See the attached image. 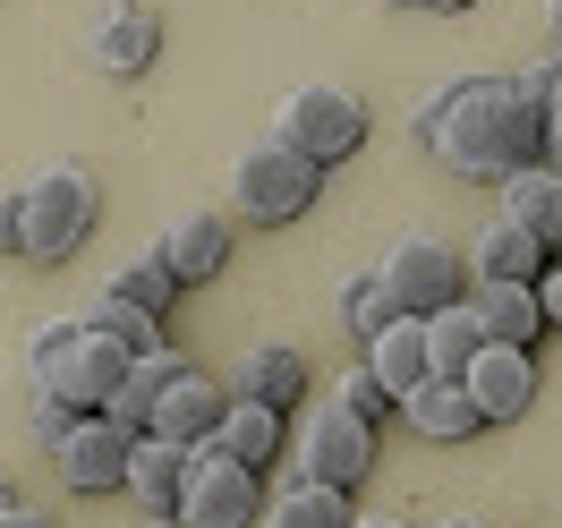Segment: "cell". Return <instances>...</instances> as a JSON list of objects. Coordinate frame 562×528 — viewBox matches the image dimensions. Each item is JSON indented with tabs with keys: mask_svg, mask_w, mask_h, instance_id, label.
Wrapping results in <instances>:
<instances>
[{
	"mask_svg": "<svg viewBox=\"0 0 562 528\" xmlns=\"http://www.w3.org/2000/svg\"><path fill=\"white\" fill-rule=\"evenodd\" d=\"M435 154L460 179H494V188L512 171H528V162H546V103H537V86L528 77H460L452 111L435 128Z\"/></svg>",
	"mask_w": 562,
	"mask_h": 528,
	"instance_id": "obj_1",
	"label": "cell"
},
{
	"mask_svg": "<svg viewBox=\"0 0 562 528\" xmlns=\"http://www.w3.org/2000/svg\"><path fill=\"white\" fill-rule=\"evenodd\" d=\"M94 213H103V188H94V171L86 162H52V171L26 188V265H69L77 247H86V231H94Z\"/></svg>",
	"mask_w": 562,
	"mask_h": 528,
	"instance_id": "obj_2",
	"label": "cell"
},
{
	"mask_svg": "<svg viewBox=\"0 0 562 528\" xmlns=\"http://www.w3.org/2000/svg\"><path fill=\"white\" fill-rule=\"evenodd\" d=\"M375 273H384L392 307H401V316H418V324L469 299V256H460L452 239H435V231H409V239H392Z\"/></svg>",
	"mask_w": 562,
	"mask_h": 528,
	"instance_id": "obj_3",
	"label": "cell"
},
{
	"mask_svg": "<svg viewBox=\"0 0 562 528\" xmlns=\"http://www.w3.org/2000/svg\"><path fill=\"white\" fill-rule=\"evenodd\" d=\"M316 179H324V162H307L299 145H281V137H256L231 162V196H239V213L247 222H299V213L316 205Z\"/></svg>",
	"mask_w": 562,
	"mask_h": 528,
	"instance_id": "obj_4",
	"label": "cell"
},
{
	"mask_svg": "<svg viewBox=\"0 0 562 528\" xmlns=\"http://www.w3.org/2000/svg\"><path fill=\"white\" fill-rule=\"evenodd\" d=\"M273 137L299 145L307 162H350L358 145H367V103H358L350 86H299V94H281Z\"/></svg>",
	"mask_w": 562,
	"mask_h": 528,
	"instance_id": "obj_5",
	"label": "cell"
},
{
	"mask_svg": "<svg viewBox=\"0 0 562 528\" xmlns=\"http://www.w3.org/2000/svg\"><path fill=\"white\" fill-rule=\"evenodd\" d=\"M171 520L179 528H247V520H265V486H256V469H239L222 443H196Z\"/></svg>",
	"mask_w": 562,
	"mask_h": 528,
	"instance_id": "obj_6",
	"label": "cell"
},
{
	"mask_svg": "<svg viewBox=\"0 0 562 528\" xmlns=\"http://www.w3.org/2000/svg\"><path fill=\"white\" fill-rule=\"evenodd\" d=\"M128 367H137V358L120 350V341H103V333H86V324H77V341H69V350L52 358V367H35V392L69 401L77 418H103V401L128 384Z\"/></svg>",
	"mask_w": 562,
	"mask_h": 528,
	"instance_id": "obj_7",
	"label": "cell"
},
{
	"mask_svg": "<svg viewBox=\"0 0 562 528\" xmlns=\"http://www.w3.org/2000/svg\"><path fill=\"white\" fill-rule=\"evenodd\" d=\"M367 460H375V426L358 418V409H341V401L307 409V426H299V478L350 494L358 478H367Z\"/></svg>",
	"mask_w": 562,
	"mask_h": 528,
	"instance_id": "obj_8",
	"label": "cell"
},
{
	"mask_svg": "<svg viewBox=\"0 0 562 528\" xmlns=\"http://www.w3.org/2000/svg\"><path fill=\"white\" fill-rule=\"evenodd\" d=\"M128 452H137V435H120L111 418H77L69 435H60L52 469H60L77 494H111V486H128Z\"/></svg>",
	"mask_w": 562,
	"mask_h": 528,
	"instance_id": "obj_9",
	"label": "cell"
},
{
	"mask_svg": "<svg viewBox=\"0 0 562 528\" xmlns=\"http://www.w3.org/2000/svg\"><path fill=\"white\" fill-rule=\"evenodd\" d=\"M460 392L477 401V418H486V426H512V418H528V401H537V358H528V350H503V341H486V350L469 358Z\"/></svg>",
	"mask_w": 562,
	"mask_h": 528,
	"instance_id": "obj_10",
	"label": "cell"
},
{
	"mask_svg": "<svg viewBox=\"0 0 562 528\" xmlns=\"http://www.w3.org/2000/svg\"><path fill=\"white\" fill-rule=\"evenodd\" d=\"M222 409H231V392L213 384V375H196V367H188V375H179V384L154 401V435L196 452V443H213V435H222Z\"/></svg>",
	"mask_w": 562,
	"mask_h": 528,
	"instance_id": "obj_11",
	"label": "cell"
},
{
	"mask_svg": "<svg viewBox=\"0 0 562 528\" xmlns=\"http://www.w3.org/2000/svg\"><path fill=\"white\" fill-rule=\"evenodd\" d=\"M469 316H477V333L503 341V350H537V333H546L537 282H469Z\"/></svg>",
	"mask_w": 562,
	"mask_h": 528,
	"instance_id": "obj_12",
	"label": "cell"
},
{
	"mask_svg": "<svg viewBox=\"0 0 562 528\" xmlns=\"http://www.w3.org/2000/svg\"><path fill=\"white\" fill-rule=\"evenodd\" d=\"M154 52H162V18H154L145 0H111L103 26H94V69L103 77H137Z\"/></svg>",
	"mask_w": 562,
	"mask_h": 528,
	"instance_id": "obj_13",
	"label": "cell"
},
{
	"mask_svg": "<svg viewBox=\"0 0 562 528\" xmlns=\"http://www.w3.org/2000/svg\"><path fill=\"white\" fill-rule=\"evenodd\" d=\"M546 265H554V256L528 239L520 222H503V213H494L486 231L469 239V282H537Z\"/></svg>",
	"mask_w": 562,
	"mask_h": 528,
	"instance_id": "obj_14",
	"label": "cell"
},
{
	"mask_svg": "<svg viewBox=\"0 0 562 528\" xmlns=\"http://www.w3.org/2000/svg\"><path fill=\"white\" fill-rule=\"evenodd\" d=\"M503 222H520L546 256H562V179L546 171V162L512 171V179H503Z\"/></svg>",
	"mask_w": 562,
	"mask_h": 528,
	"instance_id": "obj_15",
	"label": "cell"
},
{
	"mask_svg": "<svg viewBox=\"0 0 562 528\" xmlns=\"http://www.w3.org/2000/svg\"><path fill=\"white\" fill-rule=\"evenodd\" d=\"M222 256H231V222H222V213H179L171 231H162V265L179 273V290H188V282H213V273H222Z\"/></svg>",
	"mask_w": 562,
	"mask_h": 528,
	"instance_id": "obj_16",
	"label": "cell"
},
{
	"mask_svg": "<svg viewBox=\"0 0 562 528\" xmlns=\"http://www.w3.org/2000/svg\"><path fill=\"white\" fill-rule=\"evenodd\" d=\"M401 418L418 426L426 443H460V435H486V418H477V401L460 384H443V375H426L409 401H401Z\"/></svg>",
	"mask_w": 562,
	"mask_h": 528,
	"instance_id": "obj_17",
	"label": "cell"
},
{
	"mask_svg": "<svg viewBox=\"0 0 562 528\" xmlns=\"http://www.w3.org/2000/svg\"><path fill=\"white\" fill-rule=\"evenodd\" d=\"M307 392V358L290 350V341H265V350L239 358V384H231V401H265V409H290Z\"/></svg>",
	"mask_w": 562,
	"mask_h": 528,
	"instance_id": "obj_18",
	"label": "cell"
},
{
	"mask_svg": "<svg viewBox=\"0 0 562 528\" xmlns=\"http://www.w3.org/2000/svg\"><path fill=\"white\" fill-rule=\"evenodd\" d=\"M367 367H375V384L392 392V401H409V392L426 384V324L418 316H392L375 341H367Z\"/></svg>",
	"mask_w": 562,
	"mask_h": 528,
	"instance_id": "obj_19",
	"label": "cell"
},
{
	"mask_svg": "<svg viewBox=\"0 0 562 528\" xmlns=\"http://www.w3.org/2000/svg\"><path fill=\"white\" fill-rule=\"evenodd\" d=\"M179 486H188V443L145 435L137 452H128V494H137V512H179Z\"/></svg>",
	"mask_w": 562,
	"mask_h": 528,
	"instance_id": "obj_20",
	"label": "cell"
},
{
	"mask_svg": "<svg viewBox=\"0 0 562 528\" xmlns=\"http://www.w3.org/2000/svg\"><path fill=\"white\" fill-rule=\"evenodd\" d=\"M213 443L239 460V469H273V460H281V409H265V401H231Z\"/></svg>",
	"mask_w": 562,
	"mask_h": 528,
	"instance_id": "obj_21",
	"label": "cell"
},
{
	"mask_svg": "<svg viewBox=\"0 0 562 528\" xmlns=\"http://www.w3.org/2000/svg\"><path fill=\"white\" fill-rule=\"evenodd\" d=\"M265 528H350V494L316 486V478H290V486L265 503Z\"/></svg>",
	"mask_w": 562,
	"mask_h": 528,
	"instance_id": "obj_22",
	"label": "cell"
},
{
	"mask_svg": "<svg viewBox=\"0 0 562 528\" xmlns=\"http://www.w3.org/2000/svg\"><path fill=\"white\" fill-rule=\"evenodd\" d=\"M477 350H486V333H477V316H469V299H460V307H443V316H426V375L460 384Z\"/></svg>",
	"mask_w": 562,
	"mask_h": 528,
	"instance_id": "obj_23",
	"label": "cell"
},
{
	"mask_svg": "<svg viewBox=\"0 0 562 528\" xmlns=\"http://www.w3.org/2000/svg\"><path fill=\"white\" fill-rule=\"evenodd\" d=\"M77 324H86V333H103V341H120L128 358L162 350V316H145V307L111 299V290H103V299H86V316H77Z\"/></svg>",
	"mask_w": 562,
	"mask_h": 528,
	"instance_id": "obj_24",
	"label": "cell"
},
{
	"mask_svg": "<svg viewBox=\"0 0 562 528\" xmlns=\"http://www.w3.org/2000/svg\"><path fill=\"white\" fill-rule=\"evenodd\" d=\"M103 290H111V299H128V307H145V316H171L179 273L162 265V247H154V256H128V265H120V273H111Z\"/></svg>",
	"mask_w": 562,
	"mask_h": 528,
	"instance_id": "obj_25",
	"label": "cell"
},
{
	"mask_svg": "<svg viewBox=\"0 0 562 528\" xmlns=\"http://www.w3.org/2000/svg\"><path fill=\"white\" fill-rule=\"evenodd\" d=\"M392 316H401V307H392V290H384V273H375V265L341 282V324H350L358 341H375V333H384Z\"/></svg>",
	"mask_w": 562,
	"mask_h": 528,
	"instance_id": "obj_26",
	"label": "cell"
},
{
	"mask_svg": "<svg viewBox=\"0 0 562 528\" xmlns=\"http://www.w3.org/2000/svg\"><path fill=\"white\" fill-rule=\"evenodd\" d=\"M333 401H341V409H358V418H367V426L401 409V401H392V392L375 384V367H367V358H358V367H341V392H333Z\"/></svg>",
	"mask_w": 562,
	"mask_h": 528,
	"instance_id": "obj_27",
	"label": "cell"
},
{
	"mask_svg": "<svg viewBox=\"0 0 562 528\" xmlns=\"http://www.w3.org/2000/svg\"><path fill=\"white\" fill-rule=\"evenodd\" d=\"M26 426H35V443H43V452H60V435L77 426V409H69V401H52V392H35V409H26Z\"/></svg>",
	"mask_w": 562,
	"mask_h": 528,
	"instance_id": "obj_28",
	"label": "cell"
},
{
	"mask_svg": "<svg viewBox=\"0 0 562 528\" xmlns=\"http://www.w3.org/2000/svg\"><path fill=\"white\" fill-rule=\"evenodd\" d=\"M69 341H77V316H43L35 333H26V367H52Z\"/></svg>",
	"mask_w": 562,
	"mask_h": 528,
	"instance_id": "obj_29",
	"label": "cell"
},
{
	"mask_svg": "<svg viewBox=\"0 0 562 528\" xmlns=\"http://www.w3.org/2000/svg\"><path fill=\"white\" fill-rule=\"evenodd\" d=\"M452 94H460V77H452V86H435V94H418V111H409V137H418V145H435V128H443Z\"/></svg>",
	"mask_w": 562,
	"mask_h": 528,
	"instance_id": "obj_30",
	"label": "cell"
},
{
	"mask_svg": "<svg viewBox=\"0 0 562 528\" xmlns=\"http://www.w3.org/2000/svg\"><path fill=\"white\" fill-rule=\"evenodd\" d=\"M0 247H26V188L0 196Z\"/></svg>",
	"mask_w": 562,
	"mask_h": 528,
	"instance_id": "obj_31",
	"label": "cell"
},
{
	"mask_svg": "<svg viewBox=\"0 0 562 528\" xmlns=\"http://www.w3.org/2000/svg\"><path fill=\"white\" fill-rule=\"evenodd\" d=\"M537 307H546V324L562 333V256L546 265V273H537Z\"/></svg>",
	"mask_w": 562,
	"mask_h": 528,
	"instance_id": "obj_32",
	"label": "cell"
},
{
	"mask_svg": "<svg viewBox=\"0 0 562 528\" xmlns=\"http://www.w3.org/2000/svg\"><path fill=\"white\" fill-rule=\"evenodd\" d=\"M0 528H60V520H52V512H35V503H9V512H0Z\"/></svg>",
	"mask_w": 562,
	"mask_h": 528,
	"instance_id": "obj_33",
	"label": "cell"
},
{
	"mask_svg": "<svg viewBox=\"0 0 562 528\" xmlns=\"http://www.w3.org/2000/svg\"><path fill=\"white\" fill-rule=\"evenodd\" d=\"M546 171L562 179V128H546Z\"/></svg>",
	"mask_w": 562,
	"mask_h": 528,
	"instance_id": "obj_34",
	"label": "cell"
},
{
	"mask_svg": "<svg viewBox=\"0 0 562 528\" xmlns=\"http://www.w3.org/2000/svg\"><path fill=\"white\" fill-rule=\"evenodd\" d=\"M546 26H554V43H562V0H546Z\"/></svg>",
	"mask_w": 562,
	"mask_h": 528,
	"instance_id": "obj_35",
	"label": "cell"
},
{
	"mask_svg": "<svg viewBox=\"0 0 562 528\" xmlns=\"http://www.w3.org/2000/svg\"><path fill=\"white\" fill-rule=\"evenodd\" d=\"M137 528H179V520H171V512H145V520H137Z\"/></svg>",
	"mask_w": 562,
	"mask_h": 528,
	"instance_id": "obj_36",
	"label": "cell"
},
{
	"mask_svg": "<svg viewBox=\"0 0 562 528\" xmlns=\"http://www.w3.org/2000/svg\"><path fill=\"white\" fill-rule=\"evenodd\" d=\"M9 503H18V486H9V469H0V512H9Z\"/></svg>",
	"mask_w": 562,
	"mask_h": 528,
	"instance_id": "obj_37",
	"label": "cell"
},
{
	"mask_svg": "<svg viewBox=\"0 0 562 528\" xmlns=\"http://www.w3.org/2000/svg\"><path fill=\"white\" fill-rule=\"evenodd\" d=\"M443 528H486V520H469V512H460V520H443Z\"/></svg>",
	"mask_w": 562,
	"mask_h": 528,
	"instance_id": "obj_38",
	"label": "cell"
},
{
	"mask_svg": "<svg viewBox=\"0 0 562 528\" xmlns=\"http://www.w3.org/2000/svg\"><path fill=\"white\" fill-rule=\"evenodd\" d=\"M358 528H409V520H358Z\"/></svg>",
	"mask_w": 562,
	"mask_h": 528,
	"instance_id": "obj_39",
	"label": "cell"
},
{
	"mask_svg": "<svg viewBox=\"0 0 562 528\" xmlns=\"http://www.w3.org/2000/svg\"><path fill=\"white\" fill-rule=\"evenodd\" d=\"M426 9H469V0H426Z\"/></svg>",
	"mask_w": 562,
	"mask_h": 528,
	"instance_id": "obj_40",
	"label": "cell"
},
{
	"mask_svg": "<svg viewBox=\"0 0 562 528\" xmlns=\"http://www.w3.org/2000/svg\"><path fill=\"white\" fill-rule=\"evenodd\" d=\"M392 9H418V0H392Z\"/></svg>",
	"mask_w": 562,
	"mask_h": 528,
	"instance_id": "obj_41",
	"label": "cell"
}]
</instances>
